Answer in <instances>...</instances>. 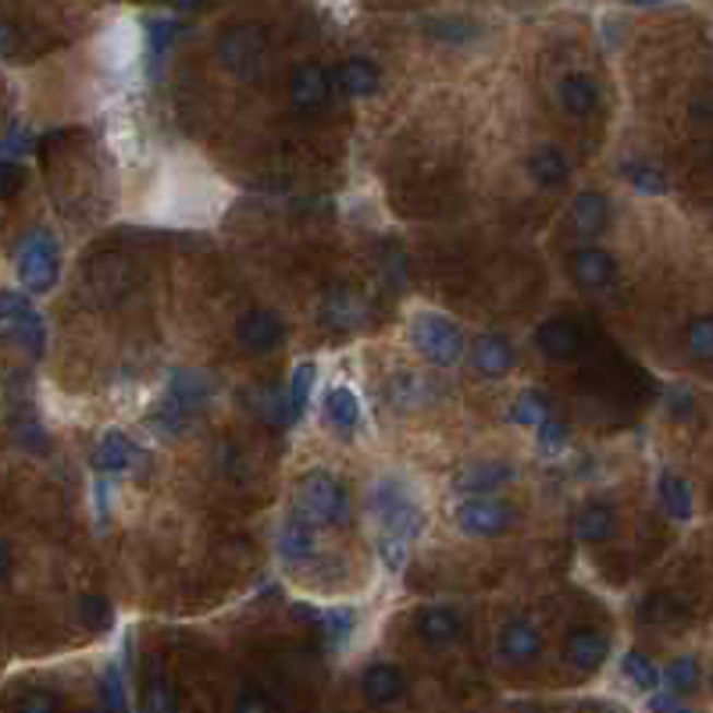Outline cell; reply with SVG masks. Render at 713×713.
I'll list each match as a JSON object with an SVG mask.
<instances>
[{"instance_id": "1", "label": "cell", "mask_w": 713, "mask_h": 713, "mask_svg": "<svg viewBox=\"0 0 713 713\" xmlns=\"http://www.w3.org/2000/svg\"><path fill=\"white\" fill-rule=\"evenodd\" d=\"M211 393H214V385H211V379H204V375H197V371H171L168 396L157 403V411H154L151 421L165 436L182 432V428L193 421V414L200 407H207Z\"/></svg>"}, {"instance_id": "2", "label": "cell", "mask_w": 713, "mask_h": 713, "mask_svg": "<svg viewBox=\"0 0 713 713\" xmlns=\"http://www.w3.org/2000/svg\"><path fill=\"white\" fill-rule=\"evenodd\" d=\"M296 510L314 524V528H343L349 521V492L343 489L340 478L329 471H311L300 482V496H296Z\"/></svg>"}, {"instance_id": "3", "label": "cell", "mask_w": 713, "mask_h": 713, "mask_svg": "<svg viewBox=\"0 0 713 713\" xmlns=\"http://www.w3.org/2000/svg\"><path fill=\"white\" fill-rule=\"evenodd\" d=\"M368 510L371 518L382 524V535H393V539H414L421 528V510L414 503V496L407 486L396 478H382L368 489Z\"/></svg>"}, {"instance_id": "4", "label": "cell", "mask_w": 713, "mask_h": 713, "mask_svg": "<svg viewBox=\"0 0 713 713\" xmlns=\"http://www.w3.org/2000/svg\"><path fill=\"white\" fill-rule=\"evenodd\" d=\"M411 343L414 349L436 368H450L461 360V349H464V335L461 329L453 325L450 318L442 314H418L411 325Z\"/></svg>"}, {"instance_id": "5", "label": "cell", "mask_w": 713, "mask_h": 713, "mask_svg": "<svg viewBox=\"0 0 713 713\" xmlns=\"http://www.w3.org/2000/svg\"><path fill=\"white\" fill-rule=\"evenodd\" d=\"M19 282L29 293H47L58 282V243L47 233L25 236L19 247Z\"/></svg>"}, {"instance_id": "6", "label": "cell", "mask_w": 713, "mask_h": 713, "mask_svg": "<svg viewBox=\"0 0 713 713\" xmlns=\"http://www.w3.org/2000/svg\"><path fill=\"white\" fill-rule=\"evenodd\" d=\"M268 54V36L261 25H233V29H225L222 39H218V58L225 61V69H233L236 75H253L261 69Z\"/></svg>"}, {"instance_id": "7", "label": "cell", "mask_w": 713, "mask_h": 713, "mask_svg": "<svg viewBox=\"0 0 713 713\" xmlns=\"http://www.w3.org/2000/svg\"><path fill=\"white\" fill-rule=\"evenodd\" d=\"M518 521L514 507L503 500H492V496H471L461 507H456V524L467 535H482V539H492V535H503L510 524Z\"/></svg>"}, {"instance_id": "8", "label": "cell", "mask_w": 713, "mask_h": 713, "mask_svg": "<svg viewBox=\"0 0 713 713\" xmlns=\"http://www.w3.org/2000/svg\"><path fill=\"white\" fill-rule=\"evenodd\" d=\"M236 340L247 354H272L286 340V325L275 311H247L236 325Z\"/></svg>"}, {"instance_id": "9", "label": "cell", "mask_w": 713, "mask_h": 713, "mask_svg": "<svg viewBox=\"0 0 713 713\" xmlns=\"http://www.w3.org/2000/svg\"><path fill=\"white\" fill-rule=\"evenodd\" d=\"M289 97L300 111H318V107H325L332 97V75L321 69L318 61L300 64L289 79Z\"/></svg>"}, {"instance_id": "10", "label": "cell", "mask_w": 713, "mask_h": 713, "mask_svg": "<svg viewBox=\"0 0 713 713\" xmlns=\"http://www.w3.org/2000/svg\"><path fill=\"white\" fill-rule=\"evenodd\" d=\"M86 278L93 296H107V300H118L132 289V268L126 258H97L86 268Z\"/></svg>"}, {"instance_id": "11", "label": "cell", "mask_w": 713, "mask_h": 713, "mask_svg": "<svg viewBox=\"0 0 713 713\" xmlns=\"http://www.w3.org/2000/svg\"><path fill=\"white\" fill-rule=\"evenodd\" d=\"M514 346L503 335H482V340L471 346V365H475L478 375H486V379H503L514 368Z\"/></svg>"}, {"instance_id": "12", "label": "cell", "mask_w": 713, "mask_h": 713, "mask_svg": "<svg viewBox=\"0 0 713 713\" xmlns=\"http://www.w3.org/2000/svg\"><path fill=\"white\" fill-rule=\"evenodd\" d=\"M539 653H543V635H539V628L532 621H524V617L510 621L500 631V656L507 664H528Z\"/></svg>"}, {"instance_id": "13", "label": "cell", "mask_w": 713, "mask_h": 713, "mask_svg": "<svg viewBox=\"0 0 713 713\" xmlns=\"http://www.w3.org/2000/svg\"><path fill=\"white\" fill-rule=\"evenodd\" d=\"M610 653V639L599 635L596 628H582V631H571L568 642H563V661L578 670H596L603 667Z\"/></svg>"}, {"instance_id": "14", "label": "cell", "mask_w": 713, "mask_h": 713, "mask_svg": "<svg viewBox=\"0 0 713 713\" xmlns=\"http://www.w3.org/2000/svg\"><path fill=\"white\" fill-rule=\"evenodd\" d=\"M518 471L503 464V461H478V464H471L464 467L461 475H456V492H467V496H482V492H492V489H500L507 486L510 478H514Z\"/></svg>"}, {"instance_id": "15", "label": "cell", "mask_w": 713, "mask_h": 713, "mask_svg": "<svg viewBox=\"0 0 713 713\" xmlns=\"http://www.w3.org/2000/svg\"><path fill=\"white\" fill-rule=\"evenodd\" d=\"M321 314H325V321L332 329H340V332H354L360 321L368 318V307L365 300L354 293V289H343V286H335L329 289L325 296V304H321Z\"/></svg>"}, {"instance_id": "16", "label": "cell", "mask_w": 713, "mask_h": 713, "mask_svg": "<svg viewBox=\"0 0 713 713\" xmlns=\"http://www.w3.org/2000/svg\"><path fill=\"white\" fill-rule=\"evenodd\" d=\"M278 554L289 563H304L314 557V524L307 521L300 510H293L278 532Z\"/></svg>"}, {"instance_id": "17", "label": "cell", "mask_w": 713, "mask_h": 713, "mask_svg": "<svg viewBox=\"0 0 713 713\" xmlns=\"http://www.w3.org/2000/svg\"><path fill=\"white\" fill-rule=\"evenodd\" d=\"M571 275L578 286L599 289L614 278V258L603 247H582V250H574V258H571Z\"/></svg>"}, {"instance_id": "18", "label": "cell", "mask_w": 713, "mask_h": 713, "mask_svg": "<svg viewBox=\"0 0 713 713\" xmlns=\"http://www.w3.org/2000/svg\"><path fill=\"white\" fill-rule=\"evenodd\" d=\"M535 346L554 360H571L582 349V332L571 321H546V325L535 329Z\"/></svg>"}, {"instance_id": "19", "label": "cell", "mask_w": 713, "mask_h": 713, "mask_svg": "<svg viewBox=\"0 0 713 713\" xmlns=\"http://www.w3.org/2000/svg\"><path fill=\"white\" fill-rule=\"evenodd\" d=\"M360 689H365V696L375 706H385V703H396L407 685H403V675L393 664H371L365 670V678H360Z\"/></svg>"}, {"instance_id": "20", "label": "cell", "mask_w": 713, "mask_h": 713, "mask_svg": "<svg viewBox=\"0 0 713 713\" xmlns=\"http://www.w3.org/2000/svg\"><path fill=\"white\" fill-rule=\"evenodd\" d=\"M136 461H140V450L132 447V439H129L126 432H107V436L100 439L97 453H93V464H97L100 471H107V475L129 471Z\"/></svg>"}, {"instance_id": "21", "label": "cell", "mask_w": 713, "mask_h": 713, "mask_svg": "<svg viewBox=\"0 0 713 713\" xmlns=\"http://www.w3.org/2000/svg\"><path fill=\"white\" fill-rule=\"evenodd\" d=\"M614 528H617V518H614V507L607 503H589L574 518V539L582 543H607Z\"/></svg>"}, {"instance_id": "22", "label": "cell", "mask_w": 713, "mask_h": 713, "mask_svg": "<svg viewBox=\"0 0 713 713\" xmlns=\"http://www.w3.org/2000/svg\"><path fill=\"white\" fill-rule=\"evenodd\" d=\"M418 635L425 645H432V650H439V645H450L456 635H461V621L450 614V610H442V607H428L418 614Z\"/></svg>"}, {"instance_id": "23", "label": "cell", "mask_w": 713, "mask_h": 713, "mask_svg": "<svg viewBox=\"0 0 713 713\" xmlns=\"http://www.w3.org/2000/svg\"><path fill=\"white\" fill-rule=\"evenodd\" d=\"M560 104H563V111L574 115V118L592 115L599 104V90L589 75H568L560 83Z\"/></svg>"}, {"instance_id": "24", "label": "cell", "mask_w": 713, "mask_h": 713, "mask_svg": "<svg viewBox=\"0 0 713 713\" xmlns=\"http://www.w3.org/2000/svg\"><path fill=\"white\" fill-rule=\"evenodd\" d=\"M528 175L539 186H546V190H557V186L568 182V161H563V154L557 151V146H543V151H535L528 157Z\"/></svg>"}, {"instance_id": "25", "label": "cell", "mask_w": 713, "mask_h": 713, "mask_svg": "<svg viewBox=\"0 0 713 713\" xmlns=\"http://www.w3.org/2000/svg\"><path fill=\"white\" fill-rule=\"evenodd\" d=\"M296 614L311 617V621L321 628V635H325L332 645L349 642V635H354V625H357L354 610H346V607H340V610H307V607H296Z\"/></svg>"}, {"instance_id": "26", "label": "cell", "mask_w": 713, "mask_h": 713, "mask_svg": "<svg viewBox=\"0 0 713 713\" xmlns=\"http://www.w3.org/2000/svg\"><path fill=\"white\" fill-rule=\"evenodd\" d=\"M379 83H382V75L368 58H349L340 69V86L349 97H371V93L379 90Z\"/></svg>"}, {"instance_id": "27", "label": "cell", "mask_w": 713, "mask_h": 713, "mask_svg": "<svg viewBox=\"0 0 713 713\" xmlns=\"http://www.w3.org/2000/svg\"><path fill=\"white\" fill-rule=\"evenodd\" d=\"M574 228L582 236H596L603 225H607V197L603 193H592V190H585V193H578L574 197Z\"/></svg>"}, {"instance_id": "28", "label": "cell", "mask_w": 713, "mask_h": 713, "mask_svg": "<svg viewBox=\"0 0 713 713\" xmlns=\"http://www.w3.org/2000/svg\"><path fill=\"white\" fill-rule=\"evenodd\" d=\"M656 492H661V503L675 521H689L692 518V486L685 478L664 475L661 486H656Z\"/></svg>"}, {"instance_id": "29", "label": "cell", "mask_w": 713, "mask_h": 713, "mask_svg": "<svg viewBox=\"0 0 713 713\" xmlns=\"http://www.w3.org/2000/svg\"><path fill=\"white\" fill-rule=\"evenodd\" d=\"M250 407L258 414L261 421L268 425H286L289 421V403H286V393L275 385H258L250 393Z\"/></svg>"}, {"instance_id": "30", "label": "cell", "mask_w": 713, "mask_h": 713, "mask_svg": "<svg viewBox=\"0 0 713 713\" xmlns=\"http://www.w3.org/2000/svg\"><path fill=\"white\" fill-rule=\"evenodd\" d=\"M325 414H329V421L340 428V432H354L357 421H360V403L346 385H340L325 396Z\"/></svg>"}, {"instance_id": "31", "label": "cell", "mask_w": 713, "mask_h": 713, "mask_svg": "<svg viewBox=\"0 0 713 713\" xmlns=\"http://www.w3.org/2000/svg\"><path fill=\"white\" fill-rule=\"evenodd\" d=\"M314 365L311 360H304V365H296L293 375H289V393H286V403H289V421H300L304 411H307V400H311V389H314Z\"/></svg>"}, {"instance_id": "32", "label": "cell", "mask_w": 713, "mask_h": 713, "mask_svg": "<svg viewBox=\"0 0 713 713\" xmlns=\"http://www.w3.org/2000/svg\"><path fill=\"white\" fill-rule=\"evenodd\" d=\"M182 25L171 22V19H151L146 22V50H151V61L161 64V58L175 47V39H179Z\"/></svg>"}, {"instance_id": "33", "label": "cell", "mask_w": 713, "mask_h": 713, "mask_svg": "<svg viewBox=\"0 0 713 713\" xmlns=\"http://www.w3.org/2000/svg\"><path fill=\"white\" fill-rule=\"evenodd\" d=\"M549 414V400L539 393V389H524V393L514 400L510 407V421L514 425H539Z\"/></svg>"}, {"instance_id": "34", "label": "cell", "mask_w": 713, "mask_h": 713, "mask_svg": "<svg viewBox=\"0 0 713 713\" xmlns=\"http://www.w3.org/2000/svg\"><path fill=\"white\" fill-rule=\"evenodd\" d=\"M667 685H670V692L675 696H685V692H692L696 689V681H699V664H696V656H678V661H670L667 667Z\"/></svg>"}, {"instance_id": "35", "label": "cell", "mask_w": 713, "mask_h": 713, "mask_svg": "<svg viewBox=\"0 0 713 713\" xmlns=\"http://www.w3.org/2000/svg\"><path fill=\"white\" fill-rule=\"evenodd\" d=\"M625 175H628V182L635 186L639 193H650V197L667 193V179H664L661 168H653V165H628Z\"/></svg>"}, {"instance_id": "36", "label": "cell", "mask_w": 713, "mask_h": 713, "mask_svg": "<svg viewBox=\"0 0 713 713\" xmlns=\"http://www.w3.org/2000/svg\"><path fill=\"white\" fill-rule=\"evenodd\" d=\"M625 675L635 681L639 689H656V681H661V670H656V664L645 653H635V650L625 656Z\"/></svg>"}, {"instance_id": "37", "label": "cell", "mask_w": 713, "mask_h": 713, "mask_svg": "<svg viewBox=\"0 0 713 713\" xmlns=\"http://www.w3.org/2000/svg\"><path fill=\"white\" fill-rule=\"evenodd\" d=\"M100 706L104 710H126V681L118 664H111L100 678Z\"/></svg>"}, {"instance_id": "38", "label": "cell", "mask_w": 713, "mask_h": 713, "mask_svg": "<svg viewBox=\"0 0 713 713\" xmlns=\"http://www.w3.org/2000/svg\"><path fill=\"white\" fill-rule=\"evenodd\" d=\"M79 617H83V625L90 631L111 628V603H107L104 596H83V603H79Z\"/></svg>"}, {"instance_id": "39", "label": "cell", "mask_w": 713, "mask_h": 713, "mask_svg": "<svg viewBox=\"0 0 713 713\" xmlns=\"http://www.w3.org/2000/svg\"><path fill=\"white\" fill-rule=\"evenodd\" d=\"M685 340H689V354L696 360H710V354H713V321L710 318H696Z\"/></svg>"}, {"instance_id": "40", "label": "cell", "mask_w": 713, "mask_h": 713, "mask_svg": "<svg viewBox=\"0 0 713 713\" xmlns=\"http://www.w3.org/2000/svg\"><path fill=\"white\" fill-rule=\"evenodd\" d=\"M29 314H33V304L25 300L22 293H8V289H0V321H4V325H15V321L29 318Z\"/></svg>"}, {"instance_id": "41", "label": "cell", "mask_w": 713, "mask_h": 713, "mask_svg": "<svg viewBox=\"0 0 713 713\" xmlns=\"http://www.w3.org/2000/svg\"><path fill=\"white\" fill-rule=\"evenodd\" d=\"M146 706H151V710H175V706H179V696H175L171 681L165 675H154L151 689H146Z\"/></svg>"}, {"instance_id": "42", "label": "cell", "mask_w": 713, "mask_h": 713, "mask_svg": "<svg viewBox=\"0 0 713 713\" xmlns=\"http://www.w3.org/2000/svg\"><path fill=\"white\" fill-rule=\"evenodd\" d=\"M58 706H61V699L50 696V692H44V689H29L25 696L15 699V710H19V713H54Z\"/></svg>"}, {"instance_id": "43", "label": "cell", "mask_w": 713, "mask_h": 713, "mask_svg": "<svg viewBox=\"0 0 713 713\" xmlns=\"http://www.w3.org/2000/svg\"><path fill=\"white\" fill-rule=\"evenodd\" d=\"M407 539H393V535H379V557L389 571H400L407 563Z\"/></svg>"}, {"instance_id": "44", "label": "cell", "mask_w": 713, "mask_h": 713, "mask_svg": "<svg viewBox=\"0 0 713 713\" xmlns=\"http://www.w3.org/2000/svg\"><path fill=\"white\" fill-rule=\"evenodd\" d=\"M25 186V168L15 161H0V200L19 197Z\"/></svg>"}, {"instance_id": "45", "label": "cell", "mask_w": 713, "mask_h": 713, "mask_svg": "<svg viewBox=\"0 0 713 713\" xmlns=\"http://www.w3.org/2000/svg\"><path fill=\"white\" fill-rule=\"evenodd\" d=\"M535 428H539V447H543L546 453H554V450L563 447V442H568V428H563L560 421L549 418V414H546V418H543L539 425H535Z\"/></svg>"}, {"instance_id": "46", "label": "cell", "mask_w": 713, "mask_h": 713, "mask_svg": "<svg viewBox=\"0 0 713 713\" xmlns=\"http://www.w3.org/2000/svg\"><path fill=\"white\" fill-rule=\"evenodd\" d=\"M236 710H243V713H275L278 710V703L268 692H261V689H243V696L236 699Z\"/></svg>"}, {"instance_id": "47", "label": "cell", "mask_w": 713, "mask_h": 713, "mask_svg": "<svg viewBox=\"0 0 713 713\" xmlns=\"http://www.w3.org/2000/svg\"><path fill=\"white\" fill-rule=\"evenodd\" d=\"M670 414H678V418H689L692 414V393L689 389H670Z\"/></svg>"}, {"instance_id": "48", "label": "cell", "mask_w": 713, "mask_h": 713, "mask_svg": "<svg viewBox=\"0 0 713 713\" xmlns=\"http://www.w3.org/2000/svg\"><path fill=\"white\" fill-rule=\"evenodd\" d=\"M93 500H97V521H107V482H97L93 486Z\"/></svg>"}, {"instance_id": "49", "label": "cell", "mask_w": 713, "mask_h": 713, "mask_svg": "<svg viewBox=\"0 0 713 713\" xmlns=\"http://www.w3.org/2000/svg\"><path fill=\"white\" fill-rule=\"evenodd\" d=\"M0 146H4V151H11V154H22V151H29V140H25L22 132H15V136H8Z\"/></svg>"}, {"instance_id": "50", "label": "cell", "mask_w": 713, "mask_h": 713, "mask_svg": "<svg viewBox=\"0 0 713 713\" xmlns=\"http://www.w3.org/2000/svg\"><path fill=\"white\" fill-rule=\"evenodd\" d=\"M681 703L678 699H670V696H653L650 699V710H678Z\"/></svg>"}, {"instance_id": "51", "label": "cell", "mask_w": 713, "mask_h": 713, "mask_svg": "<svg viewBox=\"0 0 713 713\" xmlns=\"http://www.w3.org/2000/svg\"><path fill=\"white\" fill-rule=\"evenodd\" d=\"M168 4H171L175 11H197V8H204L207 0H168Z\"/></svg>"}, {"instance_id": "52", "label": "cell", "mask_w": 713, "mask_h": 713, "mask_svg": "<svg viewBox=\"0 0 713 713\" xmlns=\"http://www.w3.org/2000/svg\"><path fill=\"white\" fill-rule=\"evenodd\" d=\"M11 39H15V33L8 25H0V54H11Z\"/></svg>"}, {"instance_id": "53", "label": "cell", "mask_w": 713, "mask_h": 713, "mask_svg": "<svg viewBox=\"0 0 713 713\" xmlns=\"http://www.w3.org/2000/svg\"><path fill=\"white\" fill-rule=\"evenodd\" d=\"M692 111H696V122H710V104L706 100H696Z\"/></svg>"}, {"instance_id": "54", "label": "cell", "mask_w": 713, "mask_h": 713, "mask_svg": "<svg viewBox=\"0 0 713 713\" xmlns=\"http://www.w3.org/2000/svg\"><path fill=\"white\" fill-rule=\"evenodd\" d=\"M8 571H11V554H8V546L0 543V578H8Z\"/></svg>"}, {"instance_id": "55", "label": "cell", "mask_w": 713, "mask_h": 713, "mask_svg": "<svg viewBox=\"0 0 713 713\" xmlns=\"http://www.w3.org/2000/svg\"><path fill=\"white\" fill-rule=\"evenodd\" d=\"M631 4H639V8H653V4H664V0H631Z\"/></svg>"}]
</instances>
